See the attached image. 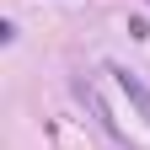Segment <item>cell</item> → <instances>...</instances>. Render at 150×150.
I'll use <instances>...</instances> for the list:
<instances>
[{
	"instance_id": "cell-1",
	"label": "cell",
	"mask_w": 150,
	"mask_h": 150,
	"mask_svg": "<svg viewBox=\"0 0 150 150\" xmlns=\"http://www.w3.org/2000/svg\"><path fill=\"white\" fill-rule=\"evenodd\" d=\"M107 75H112V81H118V91H123V97H129V102H134V107H139V118L150 123V86L139 81V75H134V70H118V64H112Z\"/></svg>"
}]
</instances>
